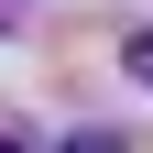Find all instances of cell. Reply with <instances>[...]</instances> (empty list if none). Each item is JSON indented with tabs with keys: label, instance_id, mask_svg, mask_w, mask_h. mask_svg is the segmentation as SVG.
Masks as SVG:
<instances>
[{
	"label": "cell",
	"instance_id": "cell-1",
	"mask_svg": "<svg viewBox=\"0 0 153 153\" xmlns=\"http://www.w3.org/2000/svg\"><path fill=\"white\" fill-rule=\"evenodd\" d=\"M120 66H131V76L153 88V33H131V44H120Z\"/></svg>",
	"mask_w": 153,
	"mask_h": 153
},
{
	"label": "cell",
	"instance_id": "cell-2",
	"mask_svg": "<svg viewBox=\"0 0 153 153\" xmlns=\"http://www.w3.org/2000/svg\"><path fill=\"white\" fill-rule=\"evenodd\" d=\"M66 153H120V142H109V131H76V142H66Z\"/></svg>",
	"mask_w": 153,
	"mask_h": 153
},
{
	"label": "cell",
	"instance_id": "cell-3",
	"mask_svg": "<svg viewBox=\"0 0 153 153\" xmlns=\"http://www.w3.org/2000/svg\"><path fill=\"white\" fill-rule=\"evenodd\" d=\"M0 153H33V142H22V131H0Z\"/></svg>",
	"mask_w": 153,
	"mask_h": 153
}]
</instances>
